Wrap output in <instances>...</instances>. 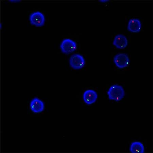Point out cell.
<instances>
[{"mask_svg":"<svg viewBox=\"0 0 153 153\" xmlns=\"http://www.w3.org/2000/svg\"><path fill=\"white\" fill-rule=\"evenodd\" d=\"M130 150L133 153H143L145 152V147L142 143L135 141L132 142L131 145Z\"/></svg>","mask_w":153,"mask_h":153,"instance_id":"obj_10","label":"cell"},{"mask_svg":"<svg viewBox=\"0 0 153 153\" xmlns=\"http://www.w3.org/2000/svg\"><path fill=\"white\" fill-rule=\"evenodd\" d=\"M107 94L110 100L119 102L124 97L125 92L122 86L115 85L111 86Z\"/></svg>","mask_w":153,"mask_h":153,"instance_id":"obj_1","label":"cell"},{"mask_svg":"<svg viewBox=\"0 0 153 153\" xmlns=\"http://www.w3.org/2000/svg\"><path fill=\"white\" fill-rule=\"evenodd\" d=\"M113 43L118 48L124 49L128 45V39L124 35L122 34H118L115 36Z\"/></svg>","mask_w":153,"mask_h":153,"instance_id":"obj_8","label":"cell"},{"mask_svg":"<svg viewBox=\"0 0 153 153\" xmlns=\"http://www.w3.org/2000/svg\"><path fill=\"white\" fill-rule=\"evenodd\" d=\"M114 61L116 65L120 68H126L130 63L129 56L125 53L117 54L114 56Z\"/></svg>","mask_w":153,"mask_h":153,"instance_id":"obj_5","label":"cell"},{"mask_svg":"<svg viewBox=\"0 0 153 153\" xmlns=\"http://www.w3.org/2000/svg\"><path fill=\"white\" fill-rule=\"evenodd\" d=\"M30 107L32 112L38 113L43 111L45 105L42 101L38 98H34L31 100Z\"/></svg>","mask_w":153,"mask_h":153,"instance_id":"obj_6","label":"cell"},{"mask_svg":"<svg viewBox=\"0 0 153 153\" xmlns=\"http://www.w3.org/2000/svg\"><path fill=\"white\" fill-rule=\"evenodd\" d=\"M98 98V95L95 91L88 90L85 91L83 94V100L87 105L93 104L96 102Z\"/></svg>","mask_w":153,"mask_h":153,"instance_id":"obj_7","label":"cell"},{"mask_svg":"<svg viewBox=\"0 0 153 153\" xmlns=\"http://www.w3.org/2000/svg\"><path fill=\"white\" fill-rule=\"evenodd\" d=\"M142 24L139 19L133 18L128 22V29L132 33H138L141 29Z\"/></svg>","mask_w":153,"mask_h":153,"instance_id":"obj_9","label":"cell"},{"mask_svg":"<svg viewBox=\"0 0 153 153\" xmlns=\"http://www.w3.org/2000/svg\"><path fill=\"white\" fill-rule=\"evenodd\" d=\"M69 62L71 67L76 70L82 68L85 65L84 58L79 54H75L71 56Z\"/></svg>","mask_w":153,"mask_h":153,"instance_id":"obj_3","label":"cell"},{"mask_svg":"<svg viewBox=\"0 0 153 153\" xmlns=\"http://www.w3.org/2000/svg\"><path fill=\"white\" fill-rule=\"evenodd\" d=\"M30 23L36 27L43 26L45 21V17L42 12L37 11L32 13L29 16Z\"/></svg>","mask_w":153,"mask_h":153,"instance_id":"obj_4","label":"cell"},{"mask_svg":"<svg viewBox=\"0 0 153 153\" xmlns=\"http://www.w3.org/2000/svg\"><path fill=\"white\" fill-rule=\"evenodd\" d=\"M77 45L75 42L70 39H65L62 42L60 48L62 51L65 54H69L76 50Z\"/></svg>","mask_w":153,"mask_h":153,"instance_id":"obj_2","label":"cell"}]
</instances>
